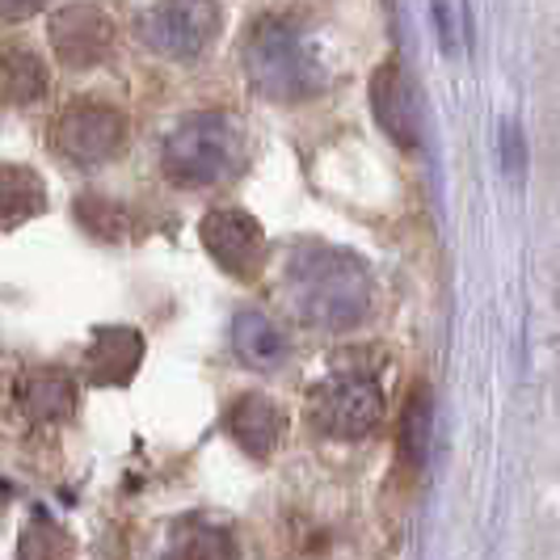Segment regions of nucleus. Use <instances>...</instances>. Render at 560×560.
<instances>
[{
    "instance_id": "1",
    "label": "nucleus",
    "mask_w": 560,
    "mask_h": 560,
    "mask_svg": "<svg viewBox=\"0 0 560 560\" xmlns=\"http://www.w3.org/2000/svg\"><path fill=\"white\" fill-rule=\"evenodd\" d=\"M282 295L291 312L312 329H354L371 316L375 282L371 270L354 253L329 249V245H304L291 253L282 270Z\"/></svg>"
},
{
    "instance_id": "2",
    "label": "nucleus",
    "mask_w": 560,
    "mask_h": 560,
    "mask_svg": "<svg viewBox=\"0 0 560 560\" xmlns=\"http://www.w3.org/2000/svg\"><path fill=\"white\" fill-rule=\"evenodd\" d=\"M241 68L270 102H308L325 89V63L312 38L287 18H257L241 43Z\"/></svg>"
},
{
    "instance_id": "3",
    "label": "nucleus",
    "mask_w": 560,
    "mask_h": 560,
    "mask_svg": "<svg viewBox=\"0 0 560 560\" xmlns=\"http://www.w3.org/2000/svg\"><path fill=\"white\" fill-rule=\"evenodd\" d=\"M245 161L241 127L228 114H190L161 143V168L177 186H220Z\"/></svg>"
},
{
    "instance_id": "4",
    "label": "nucleus",
    "mask_w": 560,
    "mask_h": 560,
    "mask_svg": "<svg viewBox=\"0 0 560 560\" xmlns=\"http://www.w3.org/2000/svg\"><path fill=\"white\" fill-rule=\"evenodd\" d=\"M388 409V396L380 388V375L371 366H337L325 375L308 400V418L329 439H366Z\"/></svg>"
},
{
    "instance_id": "5",
    "label": "nucleus",
    "mask_w": 560,
    "mask_h": 560,
    "mask_svg": "<svg viewBox=\"0 0 560 560\" xmlns=\"http://www.w3.org/2000/svg\"><path fill=\"white\" fill-rule=\"evenodd\" d=\"M224 26L220 0H156L140 22L143 43L165 59H198Z\"/></svg>"
},
{
    "instance_id": "6",
    "label": "nucleus",
    "mask_w": 560,
    "mask_h": 560,
    "mask_svg": "<svg viewBox=\"0 0 560 560\" xmlns=\"http://www.w3.org/2000/svg\"><path fill=\"white\" fill-rule=\"evenodd\" d=\"M56 152L77 168H97L114 161L127 143V118L106 102H72L56 118Z\"/></svg>"
},
{
    "instance_id": "7",
    "label": "nucleus",
    "mask_w": 560,
    "mask_h": 560,
    "mask_svg": "<svg viewBox=\"0 0 560 560\" xmlns=\"http://www.w3.org/2000/svg\"><path fill=\"white\" fill-rule=\"evenodd\" d=\"M202 249L215 257V266L232 279H253L266 266V232L241 207H215L198 224Z\"/></svg>"
},
{
    "instance_id": "8",
    "label": "nucleus",
    "mask_w": 560,
    "mask_h": 560,
    "mask_svg": "<svg viewBox=\"0 0 560 560\" xmlns=\"http://www.w3.org/2000/svg\"><path fill=\"white\" fill-rule=\"evenodd\" d=\"M371 114H375V122H380V131L396 143V148H405V152H413L421 143V110H418V93H413V81H409V72L388 59V63H380L375 72H371Z\"/></svg>"
},
{
    "instance_id": "9",
    "label": "nucleus",
    "mask_w": 560,
    "mask_h": 560,
    "mask_svg": "<svg viewBox=\"0 0 560 560\" xmlns=\"http://www.w3.org/2000/svg\"><path fill=\"white\" fill-rule=\"evenodd\" d=\"M51 47L68 68H93L110 56L114 26L93 4H68L51 18Z\"/></svg>"
},
{
    "instance_id": "10",
    "label": "nucleus",
    "mask_w": 560,
    "mask_h": 560,
    "mask_svg": "<svg viewBox=\"0 0 560 560\" xmlns=\"http://www.w3.org/2000/svg\"><path fill=\"white\" fill-rule=\"evenodd\" d=\"M282 409L261 393L241 396L232 409H228V434L236 439V447L253 455V459H270L275 447L282 443Z\"/></svg>"
},
{
    "instance_id": "11",
    "label": "nucleus",
    "mask_w": 560,
    "mask_h": 560,
    "mask_svg": "<svg viewBox=\"0 0 560 560\" xmlns=\"http://www.w3.org/2000/svg\"><path fill=\"white\" fill-rule=\"evenodd\" d=\"M232 350L241 354V363L253 371H279L291 359V337L279 320H270L266 312H236L232 320Z\"/></svg>"
},
{
    "instance_id": "12",
    "label": "nucleus",
    "mask_w": 560,
    "mask_h": 560,
    "mask_svg": "<svg viewBox=\"0 0 560 560\" xmlns=\"http://www.w3.org/2000/svg\"><path fill=\"white\" fill-rule=\"evenodd\" d=\"M140 359L143 337L136 329H127V325H110V329H102V334L93 337V346H89V375L102 388H122V384L136 380Z\"/></svg>"
},
{
    "instance_id": "13",
    "label": "nucleus",
    "mask_w": 560,
    "mask_h": 560,
    "mask_svg": "<svg viewBox=\"0 0 560 560\" xmlns=\"http://www.w3.org/2000/svg\"><path fill=\"white\" fill-rule=\"evenodd\" d=\"M22 405L34 421H63L77 409V380L59 366H38L22 384Z\"/></svg>"
},
{
    "instance_id": "14",
    "label": "nucleus",
    "mask_w": 560,
    "mask_h": 560,
    "mask_svg": "<svg viewBox=\"0 0 560 560\" xmlns=\"http://www.w3.org/2000/svg\"><path fill=\"white\" fill-rule=\"evenodd\" d=\"M51 89L47 63L26 47H0V97L13 106H30Z\"/></svg>"
},
{
    "instance_id": "15",
    "label": "nucleus",
    "mask_w": 560,
    "mask_h": 560,
    "mask_svg": "<svg viewBox=\"0 0 560 560\" xmlns=\"http://www.w3.org/2000/svg\"><path fill=\"white\" fill-rule=\"evenodd\" d=\"M47 190L43 177L26 165H0V228H18L43 215Z\"/></svg>"
},
{
    "instance_id": "16",
    "label": "nucleus",
    "mask_w": 560,
    "mask_h": 560,
    "mask_svg": "<svg viewBox=\"0 0 560 560\" xmlns=\"http://www.w3.org/2000/svg\"><path fill=\"white\" fill-rule=\"evenodd\" d=\"M165 560H241V544L220 523H182L168 535Z\"/></svg>"
},
{
    "instance_id": "17",
    "label": "nucleus",
    "mask_w": 560,
    "mask_h": 560,
    "mask_svg": "<svg viewBox=\"0 0 560 560\" xmlns=\"http://www.w3.org/2000/svg\"><path fill=\"white\" fill-rule=\"evenodd\" d=\"M430 439H434V396L421 384V388H413L409 405H405V418H400V459L421 468L430 455Z\"/></svg>"
},
{
    "instance_id": "18",
    "label": "nucleus",
    "mask_w": 560,
    "mask_h": 560,
    "mask_svg": "<svg viewBox=\"0 0 560 560\" xmlns=\"http://www.w3.org/2000/svg\"><path fill=\"white\" fill-rule=\"evenodd\" d=\"M18 557L22 560H72V539L59 527L56 518L34 514L26 523V532L18 539Z\"/></svg>"
},
{
    "instance_id": "19",
    "label": "nucleus",
    "mask_w": 560,
    "mask_h": 560,
    "mask_svg": "<svg viewBox=\"0 0 560 560\" xmlns=\"http://www.w3.org/2000/svg\"><path fill=\"white\" fill-rule=\"evenodd\" d=\"M434 22H439V43L447 56H459L468 43V18H464V0H434Z\"/></svg>"
},
{
    "instance_id": "20",
    "label": "nucleus",
    "mask_w": 560,
    "mask_h": 560,
    "mask_svg": "<svg viewBox=\"0 0 560 560\" xmlns=\"http://www.w3.org/2000/svg\"><path fill=\"white\" fill-rule=\"evenodd\" d=\"M77 215H81V224L89 232H102V236H114V224H122V211L102 195H84L77 202Z\"/></svg>"
},
{
    "instance_id": "21",
    "label": "nucleus",
    "mask_w": 560,
    "mask_h": 560,
    "mask_svg": "<svg viewBox=\"0 0 560 560\" xmlns=\"http://www.w3.org/2000/svg\"><path fill=\"white\" fill-rule=\"evenodd\" d=\"M502 161H505V173H510V177L523 173V136H518L514 122H505L502 127Z\"/></svg>"
},
{
    "instance_id": "22",
    "label": "nucleus",
    "mask_w": 560,
    "mask_h": 560,
    "mask_svg": "<svg viewBox=\"0 0 560 560\" xmlns=\"http://www.w3.org/2000/svg\"><path fill=\"white\" fill-rule=\"evenodd\" d=\"M47 0H0V22H26Z\"/></svg>"
}]
</instances>
